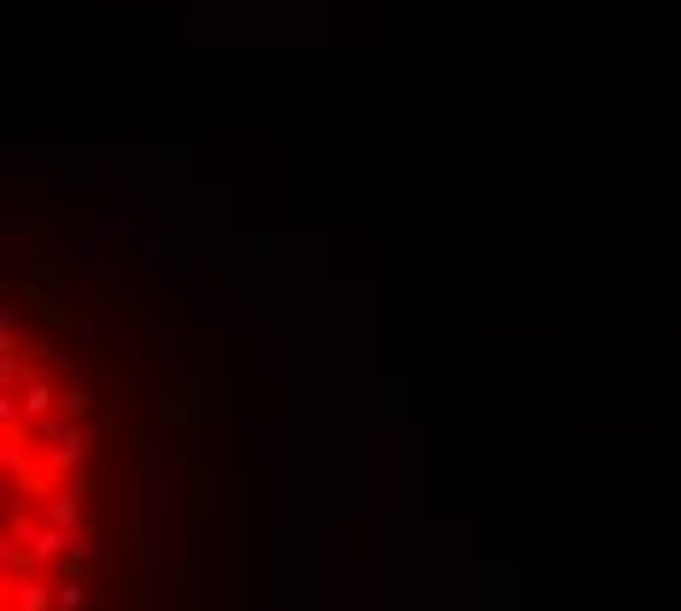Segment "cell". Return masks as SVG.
<instances>
[{
  "mask_svg": "<svg viewBox=\"0 0 681 611\" xmlns=\"http://www.w3.org/2000/svg\"><path fill=\"white\" fill-rule=\"evenodd\" d=\"M100 547L94 400L12 306L0 341V611H82Z\"/></svg>",
  "mask_w": 681,
  "mask_h": 611,
  "instance_id": "6da1fadb",
  "label": "cell"
}]
</instances>
